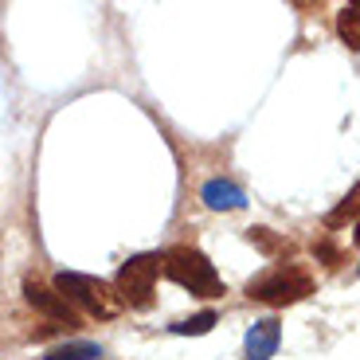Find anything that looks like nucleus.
I'll use <instances>...</instances> for the list:
<instances>
[{
  "label": "nucleus",
  "instance_id": "1",
  "mask_svg": "<svg viewBox=\"0 0 360 360\" xmlns=\"http://www.w3.org/2000/svg\"><path fill=\"white\" fill-rule=\"evenodd\" d=\"M55 294L63 297L71 309H86L90 317H117L126 309L110 282L94 278V274H79V270L55 274Z\"/></svg>",
  "mask_w": 360,
  "mask_h": 360
},
{
  "label": "nucleus",
  "instance_id": "2",
  "mask_svg": "<svg viewBox=\"0 0 360 360\" xmlns=\"http://www.w3.org/2000/svg\"><path fill=\"white\" fill-rule=\"evenodd\" d=\"M161 270L176 282V286H184L196 297H219L224 294L219 270L212 266V259H207L204 251H196V247H169L165 259H161Z\"/></svg>",
  "mask_w": 360,
  "mask_h": 360
},
{
  "label": "nucleus",
  "instance_id": "3",
  "mask_svg": "<svg viewBox=\"0 0 360 360\" xmlns=\"http://www.w3.org/2000/svg\"><path fill=\"white\" fill-rule=\"evenodd\" d=\"M309 294H314V278L302 266H278L247 282V297L266 302V306H294V302H302Z\"/></svg>",
  "mask_w": 360,
  "mask_h": 360
},
{
  "label": "nucleus",
  "instance_id": "4",
  "mask_svg": "<svg viewBox=\"0 0 360 360\" xmlns=\"http://www.w3.org/2000/svg\"><path fill=\"white\" fill-rule=\"evenodd\" d=\"M157 274H161V255H134L129 262H122L117 286H114L117 297H122V306H134V309L153 306Z\"/></svg>",
  "mask_w": 360,
  "mask_h": 360
},
{
  "label": "nucleus",
  "instance_id": "5",
  "mask_svg": "<svg viewBox=\"0 0 360 360\" xmlns=\"http://www.w3.org/2000/svg\"><path fill=\"white\" fill-rule=\"evenodd\" d=\"M24 297H27V306L39 309V314H44L47 321L67 325V329H75V325H79V309L67 306L63 297L55 294V286H47V282H39V278H24Z\"/></svg>",
  "mask_w": 360,
  "mask_h": 360
},
{
  "label": "nucleus",
  "instance_id": "6",
  "mask_svg": "<svg viewBox=\"0 0 360 360\" xmlns=\"http://www.w3.org/2000/svg\"><path fill=\"white\" fill-rule=\"evenodd\" d=\"M278 341H282V325L274 317L255 321V329L247 333V360H270L274 349H278Z\"/></svg>",
  "mask_w": 360,
  "mask_h": 360
},
{
  "label": "nucleus",
  "instance_id": "7",
  "mask_svg": "<svg viewBox=\"0 0 360 360\" xmlns=\"http://www.w3.org/2000/svg\"><path fill=\"white\" fill-rule=\"evenodd\" d=\"M204 204L212 207V212H235V207H243V188L239 184H231V180H207L204 184Z\"/></svg>",
  "mask_w": 360,
  "mask_h": 360
},
{
  "label": "nucleus",
  "instance_id": "8",
  "mask_svg": "<svg viewBox=\"0 0 360 360\" xmlns=\"http://www.w3.org/2000/svg\"><path fill=\"white\" fill-rule=\"evenodd\" d=\"M102 356V345L94 341H71V345H55L44 360H98Z\"/></svg>",
  "mask_w": 360,
  "mask_h": 360
},
{
  "label": "nucleus",
  "instance_id": "9",
  "mask_svg": "<svg viewBox=\"0 0 360 360\" xmlns=\"http://www.w3.org/2000/svg\"><path fill=\"white\" fill-rule=\"evenodd\" d=\"M216 309H204V314H196V317H184V321H176L172 325V333L176 337H204V333H212L216 329Z\"/></svg>",
  "mask_w": 360,
  "mask_h": 360
},
{
  "label": "nucleus",
  "instance_id": "10",
  "mask_svg": "<svg viewBox=\"0 0 360 360\" xmlns=\"http://www.w3.org/2000/svg\"><path fill=\"white\" fill-rule=\"evenodd\" d=\"M247 239H251L255 247H262L266 255H274V251L290 255V243H282V239H274V235H270L266 227H251V231H247Z\"/></svg>",
  "mask_w": 360,
  "mask_h": 360
},
{
  "label": "nucleus",
  "instance_id": "11",
  "mask_svg": "<svg viewBox=\"0 0 360 360\" xmlns=\"http://www.w3.org/2000/svg\"><path fill=\"white\" fill-rule=\"evenodd\" d=\"M337 27H341V39L352 47V51H356V47H360V36H356V8H352V4H345V8H341Z\"/></svg>",
  "mask_w": 360,
  "mask_h": 360
},
{
  "label": "nucleus",
  "instance_id": "12",
  "mask_svg": "<svg viewBox=\"0 0 360 360\" xmlns=\"http://www.w3.org/2000/svg\"><path fill=\"white\" fill-rule=\"evenodd\" d=\"M352 216H356V188H352L349 196H345V204L337 207V212H333L329 219H325V224H329V227H337V224H345V219H352Z\"/></svg>",
  "mask_w": 360,
  "mask_h": 360
}]
</instances>
